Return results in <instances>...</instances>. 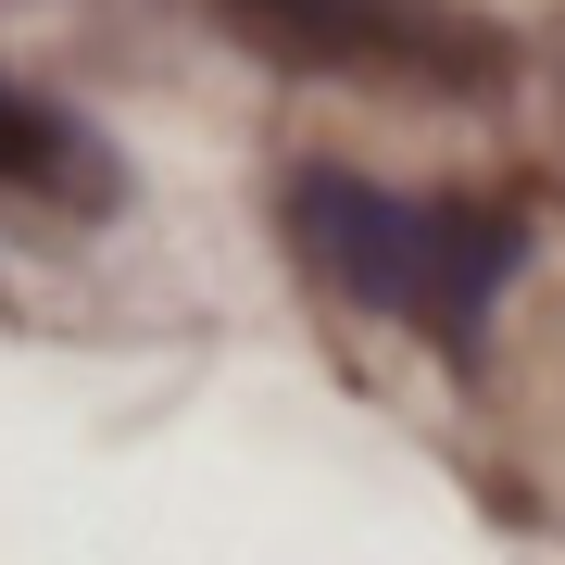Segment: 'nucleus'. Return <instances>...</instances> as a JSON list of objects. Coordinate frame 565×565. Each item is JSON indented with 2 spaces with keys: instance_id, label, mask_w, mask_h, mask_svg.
<instances>
[{
  "instance_id": "f257e3e1",
  "label": "nucleus",
  "mask_w": 565,
  "mask_h": 565,
  "mask_svg": "<svg viewBox=\"0 0 565 565\" xmlns=\"http://www.w3.org/2000/svg\"><path fill=\"white\" fill-rule=\"evenodd\" d=\"M289 252H302V277H327L340 302L390 315V327H427L440 352H478V327L503 302L527 226L503 202H403V189H377V177L315 163V177H289Z\"/></svg>"
},
{
  "instance_id": "f03ea898",
  "label": "nucleus",
  "mask_w": 565,
  "mask_h": 565,
  "mask_svg": "<svg viewBox=\"0 0 565 565\" xmlns=\"http://www.w3.org/2000/svg\"><path fill=\"white\" fill-rule=\"evenodd\" d=\"M226 25L264 63L364 76V88H427V102H490L515 76L503 25L452 13V0H226Z\"/></svg>"
},
{
  "instance_id": "7ed1b4c3",
  "label": "nucleus",
  "mask_w": 565,
  "mask_h": 565,
  "mask_svg": "<svg viewBox=\"0 0 565 565\" xmlns=\"http://www.w3.org/2000/svg\"><path fill=\"white\" fill-rule=\"evenodd\" d=\"M0 189H13V202L102 214V202H114V163L88 151V126L63 114V102H39V88H13V76H0Z\"/></svg>"
}]
</instances>
